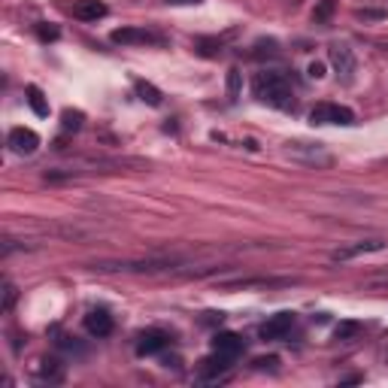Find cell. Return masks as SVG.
Segmentation results:
<instances>
[{
	"label": "cell",
	"instance_id": "ac0fdd59",
	"mask_svg": "<svg viewBox=\"0 0 388 388\" xmlns=\"http://www.w3.org/2000/svg\"><path fill=\"white\" fill-rule=\"evenodd\" d=\"M28 104H30V109H34L40 119H46V116H49V104H46V95H43V91H40L37 85H28Z\"/></svg>",
	"mask_w": 388,
	"mask_h": 388
},
{
	"label": "cell",
	"instance_id": "d6986e66",
	"mask_svg": "<svg viewBox=\"0 0 388 388\" xmlns=\"http://www.w3.org/2000/svg\"><path fill=\"white\" fill-rule=\"evenodd\" d=\"M334 337H337V340H343V343L358 340V337H361V322H340L334 328Z\"/></svg>",
	"mask_w": 388,
	"mask_h": 388
},
{
	"label": "cell",
	"instance_id": "9a60e30c",
	"mask_svg": "<svg viewBox=\"0 0 388 388\" xmlns=\"http://www.w3.org/2000/svg\"><path fill=\"white\" fill-rule=\"evenodd\" d=\"M37 376L43 382H61V380H64V364L55 361V358H43L40 367H37Z\"/></svg>",
	"mask_w": 388,
	"mask_h": 388
},
{
	"label": "cell",
	"instance_id": "5b68a950",
	"mask_svg": "<svg viewBox=\"0 0 388 388\" xmlns=\"http://www.w3.org/2000/svg\"><path fill=\"white\" fill-rule=\"evenodd\" d=\"M109 40L116 46H158L161 43V37L155 30H146V28H119L109 34Z\"/></svg>",
	"mask_w": 388,
	"mask_h": 388
},
{
	"label": "cell",
	"instance_id": "4fadbf2b",
	"mask_svg": "<svg viewBox=\"0 0 388 388\" xmlns=\"http://www.w3.org/2000/svg\"><path fill=\"white\" fill-rule=\"evenodd\" d=\"M243 349H246V343H243V337L231 334V331L216 334V340H212V352L224 355V358H234V361H237L240 355H243Z\"/></svg>",
	"mask_w": 388,
	"mask_h": 388
},
{
	"label": "cell",
	"instance_id": "8992f818",
	"mask_svg": "<svg viewBox=\"0 0 388 388\" xmlns=\"http://www.w3.org/2000/svg\"><path fill=\"white\" fill-rule=\"evenodd\" d=\"M328 58H331V67L337 70V76H340L343 83H352V76H355V55H352V49L343 46V43H334L328 49Z\"/></svg>",
	"mask_w": 388,
	"mask_h": 388
},
{
	"label": "cell",
	"instance_id": "277c9868",
	"mask_svg": "<svg viewBox=\"0 0 388 388\" xmlns=\"http://www.w3.org/2000/svg\"><path fill=\"white\" fill-rule=\"evenodd\" d=\"M310 121L313 125H355V112L349 107H340V104H315L310 109Z\"/></svg>",
	"mask_w": 388,
	"mask_h": 388
},
{
	"label": "cell",
	"instance_id": "ba28073f",
	"mask_svg": "<svg viewBox=\"0 0 388 388\" xmlns=\"http://www.w3.org/2000/svg\"><path fill=\"white\" fill-rule=\"evenodd\" d=\"M6 146L13 149L16 155H34L40 146V137H37V131H30V128H13L6 137Z\"/></svg>",
	"mask_w": 388,
	"mask_h": 388
},
{
	"label": "cell",
	"instance_id": "f1b7e54d",
	"mask_svg": "<svg viewBox=\"0 0 388 388\" xmlns=\"http://www.w3.org/2000/svg\"><path fill=\"white\" fill-rule=\"evenodd\" d=\"M285 4H289V6H301L303 0H285Z\"/></svg>",
	"mask_w": 388,
	"mask_h": 388
},
{
	"label": "cell",
	"instance_id": "cb8c5ba5",
	"mask_svg": "<svg viewBox=\"0 0 388 388\" xmlns=\"http://www.w3.org/2000/svg\"><path fill=\"white\" fill-rule=\"evenodd\" d=\"M16 298H18L16 285L6 279V282H4V306H0V310H4V313H9V310H13V306H16Z\"/></svg>",
	"mask_w": 388,
	"mask_h": 388
},
{
	"label": "cell",
	"instance_id": "3957f363",
	"mask_svg": "<svg viewBox=\"0 0 388 388\" xmlns=\"http://www.w3.org/2000/svg\"><path fill=\"white\" fill-rule=\"evenodd\" d=\"M285 155L291 161H298L303 167H315V170H328L334 167V155L322 143H303V140H291L285 143Z\"/></svg>",
	"mask_w": 388,
	"mask_h": 388
},
{
	"label": "cell",
	"instance_id": "484cf974",
	"mask_svg": "<svg viewBox=\"0 0 388 388\" xmlns=\"http://www.w3.org/2000/svg\"><path fill=\"white\" fill-rule=\"evenodd\" d=\"M388 9H355V18H364V22H376V18H385Z\"/></svg>",
	"mask_w": 388,
	"mask_h": 388
},
{
	"label": "cell",
	"instance_id": "e0dca14e",
	"mask_svg": "<svg viewBox=\"0 0 388 388\" xmlns=\"http://www.w3.org/2000/svg\"><path fill=\"white\" fill-rule=\"evenodd\" d=\"M194 52L203 58H216L222 52V40L219 37H198L194 40Z\"/></svg>",
	"mask_w": 388,
	"mask_h": 388
},
{
	"label": "cell",
	"instance_id": "8fae6325",
	"mask_svg": "<svg viewBox=\"0 0 388 388\" xmlns=\"http://www.w3.org/2000/svg\"><path fill=\"white\" fill-rule=\"evenodd\" d=\"M291 328H294V315L291 313H279V315H273V319L264 322L258 334H261V340H282Z\"/></svg>",
	"mask_w": 388,
	"mask_h": 388
},
{
	"label": "cell",
	"instance_id": "2e32d148",
	"mask_svg": "<svg viewBox=\"0 0 388 388\" xmlns=\"http://www.w3.org/2000/svg\"><path fill=\"white\" fill-rule=\"evenodd\" d=\"M134 88H137V95H140L143 104H149V107H161V100H164V95H161V91L152 83H143V79H137Z\"/></svg>",
	"mask_w": 388,
	"mask_h": 388
},
{
	"label": "cell",
	"instance_id": "603a6c76",
	"mask_svg": "<svg viewBox=\"0 0 388 388\" xmlns=\"http://www.w3.org/2000/svg\"><path fill=\"white\" fill-rule=\"evenodd\" d=\"M334 9H337V0H322V4L313 9V18L322 25V22H328V18L334 16Z\"/></svg>",
	"mask_w": 388,
	"mask_h": 388
},
{
	"label": "cell",
	"instance_id": "ffe728a7",
	"mask_svg": "<svg viewBox=\"0 0 388 388\" xmlns=\"http://www.w3.org/2000/svg\"><path fill=\"white\" fill-rule=\"evenodd\" d=\"M279 55V43L277 40H258V43L252 46V58H277Z\"/></svg>",
	"mask_w": 388,
	"mask_h": 388
},
{
	"label": "cell",
	"instance_id": "6da1fadb",
	"mask_svg": "<svg viewBox=\"0 0 388 388\" xmlns=\"http://www.w3.org/2000/svg\"><path fill=\"white\" fill-rule=\"evenodd\" d=\"M91 270L97 273H137V277H191L198 270H188L176 258H146V261H95Z\"/></svg>",
	"mask_w": 388,
	"mask_h": 388
},
{
	"label": "cell",
	"instance_id": "44dd1931",
	"mask_svg": "<svg viewBox=\"0 0 388 388\" xmlns=\"http://www.w3.org/2000/svg\"><path fill=\"white\" fill-rule=\"evenodd\" d=\"M64 121H61V128L67 131V134H76L79 128H83V121H85V116L79 109H64V116H61Z\"/></svg>",
	"mask_w": 388,
	"mask_h": 388
},
{
	"label": "cell",
	"instance_id": "7c38bea8",
	"mask_svg": "<svg viewBox=\"0 0 388 388\" xmlns=\"http://www.w3.org/2000/svg\"><path fill=\"white\" fill-rule=\"evenodd\" d=\"M67 9L73 13V18H79V22H97V18H104L109 13L107 4H100V0H73Z\"/></svg>",
	"mask_w": 388,
	"mask_h": 388
},
{
	"label": "cell",
	"instance_id": "4316f807",
	"mask_svg": "<svg viewBox=\"0 0 388 388\" xmlns=\"http://www.w3.org/2000/svg\"><path fill=\"white\" fill-rule=\"evenodd\" d=\"M306 73H310L313 79H322V76H325V64H322V61H313V64H310V70H306Z\"/></svg>",
	"mask_w": 388,
	"mask_h": 388
},
{
	"label": "cell",
	"instance_id": "d4e9b609",
	"mask_svg": "<svg viewBox=\"0 0 388 388\" xmlns=\"http://www.w3.org/2000/svg\"><path fill=\"white\" fill-rule=\"evenodd\" d=\"M37 37L43 40V43H55V40L61 37V30L52 28V25H37Z\"/></svg>",
	"mask_w": 388,
	"mask_h": 388
},
{
	"label": "cell",
	"instance_id": "5bb4252c",
	"mask_svg": "<svg viewBox=\"0 0 388 388\" xmlns=\"http://www.w3.org/2000/svg\"><path fill=\"white\" fill-rule=\"evenodd\" d=\"M85 331L91 337H109L112 334V315L107 310H91L85 315Z\"/></svg>",
	"mask_w": 388,
	"mask_h": 388
},
{
	"label": "cell",
	"instance_id": "9c48e42d",
	"mask_svg": "<svg viewBox=\"0 0 388 388\" xmlns=\"http://www.w3.org/2000/svg\"><path fill=\"white\" fill-rule=\"evenodd\" d=\"M170 346V334L161 328H149L137 337V355H158Z\"/></svg>",
	"mask_w": 388,
	"mask_h": 388
},
{
	"label": "cell",
	"instance_id": "7a4b0ae2",
	"mask_svg": "<svg viewBox=\"0 0 388 388\" xmlns=\"http://www.w3.org/2000/svg\"><path fill=\"white\" fill-rule=\"evenodd\" d=\"M252 91L255 97L261 100V104L267 107H277V109H294V88L291 83L285 79L282 73H277V70H264V73H255L252 79Z\"/></svg>",
	"mask_w": 388,
	"mask_h": 388
},
{
	"label": "cell",
	"instance_id": "30bf717a",
	"mask_svg": "<svg viewBox=\"0 0 388 388\" xmlns=\"http://www.w3.org/2000/svg\"><path fill=\"white\" fill-rule=\"evenodd\" d=\"M385 249V240L380 237H373V240H361V243H355V246H343V249H337L331 255V261H352V258H358V255H370V252H382Z\"/></svg>",
	"mask_w": 388,
	"mask_h": 388
},
{
	"label": "cell",
	"instance_id": "7402d4cb",
	"mask_svg": "<svg viewBox=\"0 0 388 388\" xmlns=\"http://www.w3.org/2000/svg\"><path fill=\"white\" fill-rule=\"evenodd\" d=\"M240 91H243V73H240L237 67H234V70H228V97L237 100Z\"/></svg>",
	"mask_w": 388,
	"mask_h": 388
},
{
	"label": "cell",
	"instance_id": "83f0119b",
	"mask_svg": "<svg viewBox=\"0 0 388 388\" xmlns=\"http://www.w3.org/2000/svg\"><path fill=\"white\" fill-rule=\"evenodd\" d=\"M164 4H173V6H179V4H200V0H164Z\"/></svg>",
	"mask_w": 388,
	"mask_h": 388
},
{
	"label": "cell",
	"instance_id": "52a82bcc",
	"mask_svg": "<svg viewBox=\"0 0 388 388\" xmlns=\"http://www.w3.org/2000/svg\"><path fill=\"white\" fill-rule=\"evenodd\" d=\"M298 279L291 277H258V279H231L222 282V289L228 291H246V289H285V285H294Z\"/></svg>",
	"mask_w": 388,
	"mask_h": 388
}]
</instances>
